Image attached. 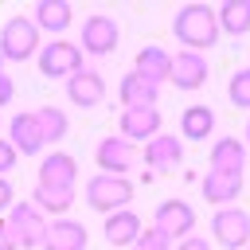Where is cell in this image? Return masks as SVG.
Instances as JSON below:
<instances>
[{
	"mask_svg": "<svg viewBox=\"0 0 250 250\" xmlns=\"http://www.w3.org/2000/svg\"><path fill=\"white\" fill-rule=\"evenodd\" d=\"M172 35L184 43V51L203 55L207 47L219 43V23H215V8L211 4H184L172 16Z\"/></svg>",
	"mask_w": 250,
	"mask_h": 250,
	"instance_id": "cell-1",
	"label": "cell"
},
{
	"mask_svg": "<svg viewBox=\"0 0 250 250\" xmlns=\"http://www.w3.org/2000/svg\"><path fill=\"white\" fill-rule=\"evenodd\" d=\"M12 238L20 250H43V238H47V215L31 207V199H16L12 211L4 215Z\"/></svg>",
	"mask_w": 250,
	"mask_h": 250,
	"instance_id": "cell-2",
	"label": "cell"
},
{
	"mask_svg": "<svg viewBox=\"0 0 250 250\" xmlns=\"http://www.w3.org/2000/svg\"><path fill=\"white\" fill-rule=\"evenodd\" d=\"M35 66H39L43 78H70V74L86 70V55H82L78 43H70V39H51V43L39 47Z\"/></svg>",
	"mask_w": 250,
	"mask_h": 250,
	"instance_id": "cell-3",
	"label": "cell"
},
{
	"mask_svg": "<svg viewBox=\"0 0 250 250\" xmlns=\"http://www.w3.org/2000/svg\"><path fill=\"white\" fill-rule=\"evenodd\" d=\"M133 191H137V188H133L125 176H105V172H98V176L86 184V203H90L94 211L113 215V211H121V207L133 203Z\"/></svg>",
	"mask_w": 250,
	"mask_h": 250,
	"instance_id": "cell-4",
	"label": "cell"
},
{
	"mask_svg": "<svg viewBox=\"0 0 250 250\" xmlns=\"http://www.w3.org/2000/svg\"><path fill=\"white\" fill-rule=\"evenodd\" d=\"M39 55V27L27 20V16H12L4 27H0V59L8 62H23Z\"/></svg>",
	"mask_w": 250,
	"mask_h": 250,
	"instance_id": "cell-5",
	"label": "cell"
},
{
	"mask_svg": "<svg viewBox=\"0 0 250 250\" xmlns=\"http://www.w3.org/2000/svg\"><path fill=\"white\" fill-rule=\"evenodd\" d=\"M211 238L223 250L250 246V211H242V207H215V215H211Z\"/></svg>",
	"mask_w": 250,
	"mask_h": 250,
	"instance_id": "cell-6",
	"label": "cell"
},
{
	"mask_svg": "<svg viewBox=\"0 0 250 250\" xmlns=\"http://www.w3.org/2000/svg\"><path fill=\"white\" fill-rule=\"evenodd\" d=\"M152 227H156L168 242H180V238L195 234V211H191V203H184V199H160L156 211H152Z\"/></svg>",
	"mask_w": 250,
	"mask_h": 250,
	"instance_id": "cell-7",
	"label": "cell"
},
{
	"mask_svg": "<svg viewBox=\"0 0 250 250\" xmlns=\"http://www.w3.org/2000/svg\"><path fill=\"white\" fill-rule=\"evenodd\" d=\"M117 43H121V31H117V23L109 16H86L82 20V31H78V51L82 55L105 59V55L117 51Z\"/></svg>",
	"mask_w": 250,
	"mask_h": 250,
	"instance_id": "cell-8",
	"label": "cell"
},
{
	"mask_svg": "<svg viewBox=\"0 0 250 250\" xmlns=\"http://www.w3.org/2000/svg\"><path fill=\"white\" fill-rule=\"evenodd\" d=\"M133 160H137V148L125 137H102L98 148H94V164L105 176H125L133 168Z\"/></svg>",
	"mask_w": 250,
	"mask_h": 250,
	"instance_id": "cell-9",
	"label": "cell"
},
{
	"mask_svg": "<svg viewBox=\"0 0 250 250\" xmlns=\"http://www.w3.org/2000/svg\"><path fill=\"white\" fill-rule=\"evenodd\" d=\"M141 160H145L152 172H172V168H180V160H184V141H180L176 133H156L152 141H145Z\"/></svg>",
	"mask_w": 250,
	"mask_h": 250,
	"instance_id": "cell-10",
	"label": "cell"
},
{
	"mask_svg": "<svg viewBox=\"0 0 250 250\" xmlns=\"http://www.w3.org/2000/svg\"><path fill=\"white\" fill-rule=\"evenodd\" d=\"M164 125V117H160V109L152 105V109H121V117H117V137H125L129 145H137V141H152L156 133H164L160 129Z\"/></svg>",
	"mask_w": 250,
	"mask_h": 250,
	"instance_id": "cell-11",
	"label": "cell"
},
{
	"mask_svg": "<svg viewBox=\"0 0 250 250\" xmlns=\"http://www.w3.org/2000/svg\"><path fill=\"white\" fill-rule=\"evenodd\" d=\"M90 234L78 219L62 215V219H47V238H43V250H86Z\"/></svg>",
	"mask_w": 250,
	"mask_h": 250,
	"instance_id": "cell-12",
	"label": "cell"
},
{
	"mask_svg": "<svg viewBox=\"0 0 250 250\" xmlns=\"http://www.w3.org/2000/svg\"><path fill=\"white\" fill-rule=\"evenodd\" d=\"M168 70H172V51H164L160 43H148V47L137 51V62H133V74L137 78H145V82H152L160 90L168 82Z\"/></svg>",
	"mask_w": 250,
	"mask_h": 250,
	"instance_id": "cell-13",
	"label": "cell"
},
{
	"mask_svg": "<svg viewBox=\"0 0 250 250\" xmlns=\"http://www.w3.org/2000/svg\"><path fill=\"white\" fill-rule=\"evenodd\" d=\"M168 82H172L176 90H199V86L207 82V59L195 55V51H180V55H172Z\"/></svg>",
	"mask_w": 250,
	"mask_h": 250,
	"instance_id": "cell-14",
	"label": "cell"
},
{
	"mask_svg": "<svg viewBox=\"0 0 250 250\" xmlns=\"http://www.w3.org/2000/svg\"><path fill=\"white\" fill-rule=\"evenodd\" d=\"M66 98L78 105V109H94L105 102V78L98 70H78L66 78Z\"/></svg>",
	"mask_w": 250,
	"mask_h": 250,
	"instance_id": "cell-15",
	"label": "cell"
},
{
	"mask_svg": "<svg viewBox=\"0 0 250 250\" xmlns=\"http://www.w3.org/2000/svg\"><path fill=\"white\" fill-rule=\"evenodd\" d=\"M199 191L211 207H234V199L242 195V176H230V172H211L199 180Z\"/></svg>",
	"mask_w": 250,
	"mask_h": 250,
	"instance_id": "cell-16",
	"label": "cell"
},
{
	"mask_svg": "<svg viewBox=\"0 0 250 250\" xmlns=\"http://www.w3.org/2000/svg\"><path fill=\"white\" fill-rule=\"evenodd\" d=\"M141 215L137 211H113V215H105V227H102V234H105V242L109 246H117V250H133V242L141 238Z\"/></svg>",
	"mask_w": 250,
	"mask_h": 250,
	"instance_id": "cell-17",
	"label": "cell"
},
{
	"mask_svg": "<svg viewBox=\"0 0 250 250\" xmlns=\"http://www.w3.org/2000/svg\"><path fill=\"white\" fill-rule=\"evenodd\" d=\"M8 145L23 156H39L43 152V133H39V121L35 113H16L8 121Z\"/></svg>",
	"mask_w": 250,
	"mask_h": 250,
	"instance_id": "cell-18",
	"label": "cell"
},
{
	"mask_svg": "<svg viewBox=\"0 0 250 250\" xmlns=\"http://www.w3.org/2000/svg\"><path fill=\"white\" fill-rule=\"evenodd\" d=\"M74 180H78V160L70 156V152H47L43 160H39V184H47V188H74Z\"/></svg>",
	"mask_w": 250,
	"mask_h": 250,
	"instance_id": "cell-19",
	"label": "cell"
},
{
	"mask_svg": "<svg viewBox=\"0 0 250 250\" xmlns=\"http://www.w3.org/2000/svg\"><path fill=\"white\" fill-rule=\"evenodd\" d=\"M207 160H211V172H230V176H242V168H246V145H242L238 137H219V141L211 145Z\"/></svg>",
	"mask_w": 250,
	"mask_h": 250,
	"instance_id": "cell-20",
	"label": "cell"
},
{
	"mask_svg": "<svg viewBox=\"0 0 250 250\" xmlns=\"http://www.w3.org/2000/svg\"><path fill=\"white\" fill-rule=\"evenodd\" d=\"M117 98H121V109H152V105L160 102V90L129 70V74L121 78V86H117Z\"/></svg>",
	"mask_w": 250,
	"mask_h": 250,
	"instance_id": "cell-21",
	"label": "cell"
},
{
	"mask_svg": "<svg viewBox=\"0 0 250 250\" xmlns=\"http://www.w3.org/2000/svg\"><path fill=\"white\" fill-rule=\"evenodd\" d=\"M31 207L43 211V215L62 219V215L74 207V188H47V184H35V191H31Z\"/></svg>",
	"mask_w": 250,
	"mask_h": 250,
	"instance_id": "cell-22",
	"label": "cell"
},
{
	"mask_svg": "<svg viewBox=\"0 0 250 250\" xmlns=\"http://www.w3.org/2000/svg\"><path fill=\"white\" fill-rule=\"evenodd\" d=\"M70 20H74V8H70L66 0H39L31 23H35L39 31H55V35H59V31L70 27Z\"/></svg>",
	"mask_w": 250,
	"mask_h": 250,
	"instance_id": "cell-23",
	"label": "cell"
},
{
	"mask_svg": "<svg viewBox=\"0 0 250 250\" xmlns=\"http://www.w3.org/2000/svg\"><path fill=\"white\" fill-rule=\"evenodd\" d=\"M215 133V109L211 105H188L180 113V137L184 141H207Z\"/></svg>",
	"mask_w": 250,
	"mask_h": 250,
	"instance_id": "cell-24",
	"label": "cell"
},
{
	"mask_svg": "<svg viewBox=\"0 0 250 250\" xmlns=\"http://www.w3.org/2000/svg\"><path fill=\"white\" fill-rule=\"evenodd\" d=\"M215 23L227 35H246L250 31V0H223V8H215Z\"/></svg>",
	"mask_w": 250,
	"mask_h": 250,
	"instance_id": "cell-25",
	"label": "cell"
},
{
	"mask_svg": "<svg viewBox=\"0 0 250 250\" xmlns=\"http://www.w3.org/2000/svg\"><path fill=\"white\" fill-rule=\"evenodd\" d=\"M35 121H39L43 145H59V141L66 137V129H70V121H66V113H62L59 105H39V109H35Z\"/></svg>",
	"mask_w": 250,
	"mask_h": 250,
	"instance_id": "cell-26",
	"label": "cell"
},
{
	"mask_svg": "<svg viewBox=\"0 0 250 250\" xmlns=\"http://www.w3.org/2000/svg\"><path fill=\"white\" fill-rule=\"evenodd\" d=\"M227 98H230L234 109H246V113H250V66H242V70L230 74V82H227Z\"/></svg>",
	"mask_w": 250,
	"mask_h": 250,
	"instance_id": "cell-27",
	"label": "cell"
},
{
	"mask_svg": "<svg viewBox=\"0 0 250 250\" xmlns=\"http://www.w3.org/2000/svg\"><path fill=\"white\" fill-rule=\"evenodd\" d=\"M133 250H172V242H168L156 227H145V230H141V238L133 242Z\"/></svg>",
	"mask_w": 250,
	"mask_h": 250,
	"instance_id": "cell-28",
	"label": "cell"
},
{
	"mask_svg": "<svg viewBox=\"0 0 250 250\" xmlns=\"http://www.w3.org/2000/svg\"><path fill=\"white\" fill-rule=\"evenodd\" d=\"M16 160H20V152H16V148L0 137V176H8V172L16 168Z\"/></svg>",
	"mask_w": 250,
	"mask_h": 250,
	"instance_id": "cell-29",
	"label": "cell"
},
{
	"mask_svg": "<svg viewBox=\"0 0 250 250\" xmlns=\"http://www.w3.org/2000/svg\"><path fill=\"white\" fill-rule=\"evenodd\" d=\"M12 203H16V188H12V180H4V176H0V215H8V211H12Z\"/></svg>",
	"mask_w": 250,
	"mask_h": 250,
	"instance_id": "cell-30",
	"label": "cell"
},
{
	"mask_svg": "<svg viewBox=\"0 0 250 250\" xmlns=\"http://www.w3.org/2000/svg\"><path fill=\"white\" fill-rule=\"evenodd\" d=\"M172 250H211V242H207V238H199V234H188V238H180Z\"/></svg>",
	"mask_w": 250,
	"mask_h": 250,
	"instance_id": "cell-31",
	"label": "cell"
},
{
	"mask_svg": "<svg viewBox=\"0 0 250 250\" xmlns=\"http://www.w3.org/2000/svg\"><path fill=\"white\" fill-rule=\"evenodd\" d=\"M12 98H16V82H12V78H8L4 70H0V109H4V105H8Z\"/></svg>",
	"mask_w": 250,
	"mask_h": 250,
	"instance_id": "cell-32",
	"label": "cell"
},
{
	"mask_svg": "<svg viewBox=\"0 0 250 250\" xmlns=\"http://www.w3.org/2000/svg\"><path fill=\"white\" fill-rule=\"evenodd\" d=\"M0 250H20L16 246V238H12V230H8V223L0 219Z\"/></svg>",
	"mask_w": 250,
	"mask_h": 250,
	"instance_id": "cell-33",
	"label": "cell"
},
{
	"mask_svg": "<svg viewBox=\"0 0 250 250\" xmlns=\"http://www.w3.org/2000/svg\"><path fill=\"white\" fill-rule=\"evenodd\" d=\"M242 145H246V148H250V117H246V141H242Z\"/></svg>",
	"mask_w": 250,
	"mask_h": 250,
	"instance_id": "cell-34",
	"label": "cell"
},
{
	"mask_svg": "<svg viewBox=\"0 0 250 250\" xmlns=\"http://www.w3.org/2000/svg\"><path fill=\"white\" fill-rule=\"evenodd\" d=\"M0 70H4V59H0Z\"/></svg>",
	"mask_w": 250,
	"mask_h": 250,
	"instance_id": "cell-35",
	"label": "cell"
},
{
	"mask_svg": "<svg viewBox=\"0 0 250 250\" xmlns=\"http://www.w3.org/2000/svg\"><path fill=\"white\" fill-rule=\"evenodd\" d=\"M242 250H250V246H242Z\"/></svg>",
	"mask_w": 250,
	"mask_h": 250,
	"instance_id": "cell-36",
	"label": "cell"
}]
</instances>
